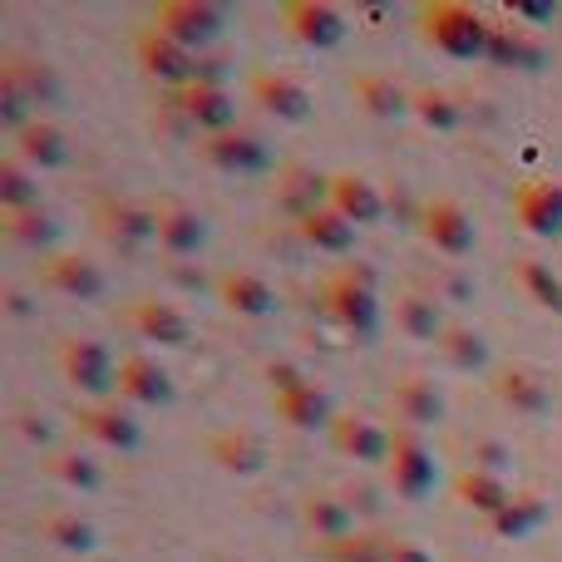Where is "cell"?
Returning <instances> with one entry per match:
<instances>
[{"label": "cell", "mask_w": 562, "mask_h": 562, "mask_svg": "<svg viewBox=\"0 0 562 562\" xmlns=\"http://www.w3.org/2000/svg\"><path fill=\"white\" fill-rule=\"evenodd\" d=\"M469 469L508 479V469H514V449H508L504 439H494V435H479L474 445H469Z\"/></svg>", "instance_id": "b9f144b4"}, {"label": "cell", "mask_w": 562, "mask_h": 562, "mask_svg": "<svg viewBox=\"0 0 562 562\" xmlns=\"http://www.w3.org/2000/svg\"><path fill=\"white\" fill-rule=\"evenodd\" d=\"M40 533H45L49 543L59 548V553H94V548H99V528L89 524L85 514H75V508H59V514H45Z\"/></svg>", "instance_id": "e575fe53"}, {"label": "cell", "mask_w": 562, "mask_h": 562, "mask_svg": "<svg viewBox=\"0 0 562 562\" xmlns=\"http://www.w3.org/2000/svg\"><path fill=\"white\" fill-rule=\"evenodd\" d=\"M415 114H419V124L435 128V134H459V128H464V104H459V94H449V89H419Z\"/></svg>", "instance_id": "8d00e7d4"}, {"label": "cell", "mask_w": 562, "mask_h": 562, "mask_svg": "<svg viewBox=\"0 0 562 562\" xmlns=\"http://www.w3.org/2000/svg\"><path fill=\"white\" fill-rule=\"evenodd\" d=\"M75 425L94 439L99 449H114V454H134L144 445V429H138L134 409L124 400H94V405H79Z\"/></svg>", "instance_id": "52a82bcc"}, {"label": "cell", "mask_w": 562, "mask_h": 562, "mask_svg": "<svg viewBox=\"0 0 562 562\" xmlns=\"http://www.w3.org/2000/svg\"><path fill=\"white\" fill-rule=\"evenodd\" d=\"M134 49H138V65L148 69V75L158 79V85H193V69H198V55H188L183 45H173V40L164 35V30H138V40H134Z\"/></svg>", "instance_id": "e0dca14e"}, {"label": "cell", "mask_w": 562, "mask_h": 562, "mask_svg": "<svg viewBox=\"0 0 562 562\" xmlns=\"http://www.w3.org/2000/svg\"><path fill=\"white\" fill-rule=\"evenodd\" d=\"M173 277H178V286L183 291H203V272H188L183 262H173Z\"/></svg>", "instance_id": "c3c4849f"}, {"label": "cell", "mask_w": 562, "mask_h": 562, "mask_svg": "<svg viewBox=\"0 0 562 562\" xmlns=\"http://www.w3.org/2000/svg\"><path fill=\"white\" fill-rule=\"evenodd\" d=\"M390 562H435V553L415 538H390Z\"/></svg>", "instance_id": "bcb514c9"}, {"label": "cell", "mask_w": 562, "mask_h": 562, "mask_svg": "<svg viewBox=\"0 0 562 562\" xmlns=\"http://www.w3.org/2000/svg\"><path fill=\"white\" fill-rule=\"evenodd\" d=\"M350 94H356V104L366 109V114H375V119L415 114V94H409L395 75H360L356 85H350Z\"/></svg>", "instance_id": "f1b7e54d"}, {"label": "cell", "mask_w": 562, "mask_h": 562, "mask_svg": "<svg viewBox=\"0 0 562 562\" xmlns=\"http://www.w3.org/2000/svg\"><path fill=\"white\" fill-rule=\"evenodd\" d=\"M330 207L356 227H375L390 213V193L366 173H336L330 178Z\"/></svg>", "instance_id": "7c38bea8"}, {"label": "cell", "mask_w": 562, "mask_h": 562, "mask_svg": "<svg viewBox=\"0 0 562 562\" xmlns=\"http://www.w3.org/2000/svg\"><path fill=\"white\" fill-rule=\"evenodd\" d=\"M213 459L223 469H233V474H262L267 449L257 445L252 435H217L213 439Z\"/></svg>", "instance_id": "ab89813d"}, {"label": "cell", "mask_w": 562, "mask_h": 562, "mask_svg": "<svg viewBox=\"0 0 562 562\" xmlns=\"http://www.w3.org/2000/svg\"><path fill=\"white\" fill-rule=\"evenodd\" d=\"M40 469H45L59 488H69V494H99V488H104V469H99V459L79 454V449H55V454L40 459Z\"/></svg>", "instance_id": "f546056e"}, {"label": "cell", "mask_w": 562, "mask_h": 562, "mask_svg": "<svg viewBox=\"0 0 562 562\" xmlns=\"http://www.w3.org/2000/svg\"><path fill=\"white\" fill-rule=\"evenodd\" d=\"M330 445H336L346 459H356V464H385L395 435L370 415H340L336 425H330Z\"/></svg>", "instance_id": "d6986e66"}, {"label": "cell", "mask_w": 562, "mask_h": 562, "mask_svg": "<svg viewBox=\"0 0 562 562\" xmlns=\"http://www.w3.org/2000/svg\"><path fill=\"white\" fill-rule=\"evenodd\" d=\"M252 104L262 109V114H272L277 124H306L311 119V89L301 85L296 75H286V69H267V75L252 79Z\"/></svg>", "instance_id": "8fae6325"}, {"label": "cell", "mask_w": 562, "mask_h": 562, "mask_svg": "<svg viewBox=\"0 0 562 562\" xmlns=\"http://www.w3.org/2000/svg\"><path fill=\"white\" fill-rule=\"evenodd\" d=\"M390 405H395L400 429H429L449 415V400L435 385V375H400L390 390Z\"/></svg>", "instance_id": "4fadbf2b"}, {"label": "cell", "mask_w": 562, "mask_h": 562, "mask_svg": "<svg viewBox=\"0 0 562 562\" xmlns=\"http://www.w3.org/2000/svg\"><path fill=\"white\" fill-rule=\"evenodd\" d=\"M543 518H548L543 498H538V494H518L514 504H508L498 518H488V524H494L498 538H528V533H538V528H543Z\"/></svg>", "instance_id": "74e56055"}, {"label": "cell", "mask_w": 562, "mask_h": 562, "mask_svg": "<svg viewBox=\"0 0 562 562\" xmlns=\"http://www.w3.org/2000/svg\"><path fill=\"white\" fill-rule=\"evenodd\" d=\"M488 59H494V65H508V69H543L548 40L538 35V25H494Z\"/></svg>", "instance_id": "484cf974"}, {"label": "cell", "mask_w": 562, "mask_h": 562, "mask_svg": "<svg viewBox=\"0 0 562 562\" xmlns=\"http://www.w3.org/2000/svg\"><path fill=\"white\" fill-rule=\"evenodd\" d=\"M99 227H104V237H114L124 252H138V247L158 243V207L109 203L104 213H99Z\"/></svg>", "instance_id": "4316f807"}, {"label": "cell", "mask_w": 562, "mask_h": 562, "mask_svg": "<svg viewBox=\"0 0 562 562\" xmlns=\"http://www.w3.org/2000/svg\"><path fill=\"white\" fill-rule=\"evenodd\" d=\"M124 321L138 330V340H154V346H188V340H193V321H188V311H178L173 301L138 296V301H128Z\"/></svg>", "instance_id": "5bb4252c"}, {"label": "cell", "mask_w": 562, "mask_h": 562, "mask_svg": "<svg viewBox=\"0 0 562 562\" xmlns=\"http://www.w3.org/2000/svg\"><path fill=\"white\" fill-rule=\"evenodd\" d=\"M395 330L405 340H419V346H439L449 330L445 301H439L435 291H400L395 296Z\"/></svg>", "instance_id": "44dd1931"}, {"label": "cell", "mask_w": 562, "mask_h": 562, "mask_svg": "<svg viewBox=\"0 0 562 562\" xmlns=\"http://www.w3.org/2000/svg\"><path fill=\"white\" fill-rule=\"evenodd\" d=\"M336 562H390V538L380 533H356L336 548Z\"/></svg>", "instance_id": "ee69618b"}, {"label": "cell", "mask_w": 562, "mask_h": 562, "mask_svg": "<svg viewBox=\"0 0 562 562\" xmlns=\"http://www.w3.org/2000/svg\"><path fill=\"white\" fill-rule=\"evenodd\" d=\"M277 415L286 419L291 429H330L336 425V405L321 385H306V390H291V395H277Z\"/></svg>", "instance_id": "4dcf8cb0"}, {"label": "cell", "mask_w": 562, "mask_h": 562, "mask_svg": "<svg viewBox=\"0 0 562 562\" xmlns=\"http://www.w3.org/2000/svg\"><path fill=\"white\" fill-rule=\"evenodd\" d=\"M198 154L217 168V173H262L272 164L267 144L247 128H233V134H213V138H198Z\"/></svg>", "instance_id": "ac0fdd59"}, {"label": "cell", "mask_w": 562, "mask_h": 562, "mask_svg": "<svg viewBox=\"0 0 562 562\" xmlns=\"http://www.w3.org/2000/svg\"><path fill=\"white\" fill-rule=\"evenodd\" d=\"M173 375L158 366L154 356H128L119 360V400L128 409H164L173 405Z\"/></svg>", "instance_id": "9c48e42d"}, {"label": "cell", "mask_w": 562, "mask_h": 562, "mask_svg": "<svg viewBox=\"0 0 562 562\" xmlns=\"http://www.w3.org/2000/svg\"><path fill=\"white\" fill-rule=\"evenodd\" d=\"M419 233H425V243L435 247L445 262H464V257L479 247L474 217L464 213L459 198H429V203L419 207Z\"/></svg>", "instance_id": "8992f818"}, {"label": "cell", "mask_w": 562, "mask_h": 562, "mask_svg": "<svg viewBox=\"0 0 562 562\" xmlns=\"http://www.w3.org/2000/svg\"><path fill=\"white\" fill-rule=\"evenodd\" d=\"M425 20V40L449 59H488V40H494V25L479 15L464 0H435V5L419 10Z\"/></svg>", "instance_id": "6da1fadb"}, {"label": "cell", "mask_w": 562, "mask_h": 562, "mask_svg": "<svg viewBox=\"0 0 562 562\" xmlns=\"http://www.w3.org/2000/svg\"><path fill=\"white\" fill-rule=\"evenodd\" d=\"M514 217L533 237H562V183L558 178H528V183H518Z\"/></svg>", "instance_id": "30bf717a"}, {"label": "cell", "mask_w": 562, "mask_h": 562, "mask_svg": "<svg viewBox=\"0 0 562 562\" xmlns=\"http://www.w3.org/2000/svg\"><path fill=\"white\" fill-rule=\"evenodd\" d=\"M429 291H435L439 301H474V277L464 272L459 262H445L429 281Z\"/></svg>", "instance_id": "7bdbcfd3"}, {"label": "cell", "mask_w": 562, "mask_h": 562, "mask_svg": "<svg viewBox=\"0 0 562 562\" xmlns=\"http://www.w3.org/2000/svg\"><path fill=\"white\" fill-rule=\"evenodd\" d=\"M15 158L25 168H35V173H59V168L75 164V148H69V138L59 124L35 119V124H25L15 134Z\"/></svg>", "instance_id": "ffe728a7"}, {"label": "cell", "mask_w": 562, "mask_h": 562, "mask_svg": "<svg viewBox=\"0 0 562 562\" xmlns=\"http://www.w3.org/2000/svg\"><path fill=\"white\" fill-rule=\"evenodd\" d=\"M173 99L183 104V114L193 119V128L203 138L233 134L237 128V94L227 85H183Z\"/></svg>", "instance_id": "9a60e30c"}, {"label": "cell", "mask_w": 562, "mask_h": 562, "mask_svg": "<svg viewBox=\"0 0 562 562\" xmlns=\"http://www.w3.org/2000/svg\"><path fill=\"white\" fill-rule=\"evenodd\" d=\"M514 281H518V291H524V301H533L538 311H558L562 316V277L543 257H518Z\"/></svg>", "instance_id": "836d02e7"}, {"label": "cell", "mask_w": 562, "mask_h": 562, "mask_svg": "<svg viewBox=\"0 0 562 562\" xmlns=\"http://www.w3.org/2000/svg\"><path fill=\"white\" fill-rule=\"evenodd\" d=\"M59 370H65L69 385L85 390V395H94V400L119 395V360H114V350L94 336L65 340V350H59Z\"/></svg>", "instance_id": "5b68a950"}, {"label": "cell", "mask_w": 562, "mask_h": 562, "mask_svg": "<svg viewBox=\"0 0 562 562\" xmlns=\"http://www.w3.org/2000/svg\"><path fill=\"white\" fill-rule=\"evenodd\" d=\"M40 286L45 291H59V296L69 301H99L109 291V277L99 272V262H89V257H45V267H40Z\"/></svg>", "instance_id": "2e32d148"}, {"label": "cell", "mask_w": 562, "mask_h": 562, "mask_svg": "<svg viewBox=\"0 0 562 562\" xmlns=\"http://www.w3.org/2000/svg\"><path fill=\"white\" fill-rule=\"evenodd\" d=\"M385 474H390V494L409 498V504H419V498L435 494L439 464H435V454H429V445L419 439V429H395V445H390Z\"/></svg>", "instance_id": "277c9868"}, {"label": "cell", "mask_w": 562, "mask_h": 562, "mask_svg": "<svg viewBox=\"0 0 562 562\" xmlns=\"http://www.w3.org/2000/svg\"><path fill=\"white\" fill-rule=\"evenodd\" d=\"M267 380H272L277 395H291V390H306V385H311V380L301 375L291 360H272V366H267Z\"/></svg>", "instance_id": "f6af8a7d"}, {"label": "cell", "mask_w": 562, "mask_h": 562, "mask_svg": "<svg viewBox=\"0 0 562 562\" xmlns=\"http://www.w3.org/2000/svg\"><path fill=\"white\" fill-rule=\"evenodd\" d=\"M5 237L20 247H49L59 237V223L45 213V207H25V213H5Z\"/></svg>", "instance_id": "60d3db41"}, {"label": "cell", "mask_w": 562, "mask_h": 562, "mask_svg": "<svg viewBox=\"0 0 562 562\" xmlns=\"http://www.w3.org/2000/svg\"><path fill=\"white\" fill-rule=\"evenodd\" d=\"M217 296H223L227 311H237V316H247V321H267V316H277L281 311L277 286L267 277H257V272H223Z\"/></svg>", "instance_id": "cb8c5ba5"}, {"label": "cell", "mask_w": 562, "mask_h": 562, "mask_svg": "<svg viewBox=\"0 0 562 562\" xmlns=\"http://www.w3.org/2000/svg\"><path fill=\"white\" fill-rule=\"evenodd\" d=\"M454 494H459V504H464V508H479L484 518H498V514H504V508L518 498L514 488H508V479L479 474V469H464V474H459Z\"/></svg>", "instance_id": "d6a6232c"}, {"label": "cell", "mask_w": 562, "mask_h": 562, "mask_svg": "<svg viewBox=\"0 0 562 562\" xmlns=\"http://www.w3.org/2000/svg\"><path fill=\"white\" fill-rule=\"evenodd\" d=\"M296 233H301V243L316 247V252H326V257H350V252H356V243H360V227L346 223V217H340L330 203L316 207L311 217H301Z\"/></svg>", "instance_id": "83f0119b"}, {"label": "cell", "mask_w": 562, "mask_h": 562, "mask_svg": "<svg viewBox=\"0 0 562 562\" xmlns=\"http://www.w3.org/2000/svg\"><path fill=\"white\" fill-rule=\"evenodd\" d=\"M301 524L330 548H340L346 538L360 533L356 508H350V498H340V494H306V504H301Z\"/></svg>", "instance_id": "d4e9b609"}, {"label": "cell", "mask_w": 562, "mask_h": 562, "mask_svg": "<svg viewBox=\"0 0 562 562\" xmlns=\"http://www.w3.org/2000/svg\"><path fill=\"white\" fill-rule=\"evenodd\" d=\"M0 203L5 213H25V207H40V183L15 154L0 164Z\"/></svg>", "instance_id": "f35d334b"}, {"label": "cell", "mask_w": 562, "mask_h": 562, "mask_svg": "<svg viewBox=\"0 0 562 562\" xmlns=\"http://www.w3.org/2000/svg\"><path fill=\"white\" fill-rule=\"evenodd\" d=\"M281 20H286V35L296 40V45L306 49H336L340 40H346V15H340L336 5H326V0H291L286 10H281Z\"/></svg>", "instance_id": "ba28073f"}, {"label": "cell", "mask_w": 562, "mask_h": 562, "mask_svg": "<svg viewBox=\"0 0 562 562\" xmlns=\"http://www.w3.org/2000/svg\"><path fill=\"white\" fill-rule=\"evenodd\" d=\"M277 188H281V207H286L296 223H301V217H311L316 207L330 203V178L311 173V168H286Z\"/></svg>", "instance_id": "1f68e13d"}, {"label": "cell", "mask_w": 562, "mask_h": 562, "mask_svg": "<svg viewBox=\"0 0 562 562\" xmlns=\"http://www.w3.org/2000/svg\"><path fill=\"white\" fill-rule=\"evenodd\" d=\"M508 15H514V25H524V20H553V5H524V0H514Z\"/></svg>", "instance_id": "7dc6e473"}, {"label": "cell", "mask_w": 562, "mask_h": 562, "mask_svg": "<svg viewBox=\"0 0 562 562\" xmlns=\"http://www.w3.org/2000/svg\"><path fill=\"white\" fill-rule=\"evenodd\" d=\"M154 30H164L173 45L188 49V55H203V49L227 30V10L207 5V0H164V5L154 10Z\"/></svg>", "instance_id": "3957f363"}, {"label": "cell", "mask_w": 562, "mask_h": 562, "mask_svg": "<svg viewBox=\"0 0 562 562\" xmlns=\"http://www.w3.org/2000/svg\"><path fill=\"white\" fill-rule=\"evenodd\" d=\"M158 247H164V257H173V262L198 257L207 247L203 213H193V207H183V203H158Z\"/></svg>", "instance_id": "603a6c76"}, {"label": "cell", "mask_w": 562, "mask_h": 562, "mask_svg": "<svg viewBox=\"0 0 562 562\" xmlns=\"http://www.w3.org/2000/svg\"><path fill=\"white\" fill-rule=\"evenodd\" d=\"M439 356H445L449 370H488V340L469 326H449L445 340H439Z\"/></svg>", "instance_id": "d590c367"}, {"label": "cell", "mask_w": 562, "mask_h": 562, "mask_svg": "<svg viewBox=\"0 0 562 562\" xmlns=\"http://www.w3.org/2000/svg\"><path fill=\"white\" fill-rule=\"evenodd\" d=\"M326 311L346 336L370 340L380 330V296H375V281H370L360 267H346L326 281Z\"/></svg>", "instance_id": "7a4b0ae2"}, {"label": "cell", "mask_w": 562, "mask_h": 562, "mask_svg": "<svg viewBox=\"0 0 562 562\" xmlns=\"http://www.w3.org/2000/svg\"><path fill=\"white\" fill-rule=\"evenodd\" d=\"M494 395L504 400L514 415H524V419L553 415V385H548V380L538 375L533 366H508V370H498Z\"/></svg>", "instance_id": "7402d4cb"}]
</instances>
